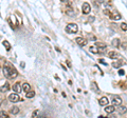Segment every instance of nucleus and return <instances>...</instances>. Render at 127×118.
I'll return each mask as SVG.
<instances>
[{"mask_svg":"<svg viewBox=\"0 0 127 118\" xmlns=\"http://www.w3.org/2000/svg\"><path fill=\"white\" fill-rule=\"evenodd\" d=\"M65 31L67 32L68 34H75V33H77V31H79L77 24H75V23H69V24H67Z\"/></svg>","mask_w":127,"mask_h":118,"instance_id":"nucleus-2","label":"nucleus"},{"mask_svg":"<svg viewBox=\"0 0 127 118\" xmlns=\"http://www.w3.org/2000/svg\"><path fill=\"white\" fill-rule=\"evenodd\" d=\"M82 11H83V13H84V14H89L90 13V11H91V6H90V4L88 3V2L83 3Z\"/></svg>","mask_w":127,"mask_h":118,"instance_id":"nucleus-4","label":"nucleus"},{"mask_svg":"<svg viewBox=\"0 0 127 118\" xmlns=\"http://www.w3.org/2000/svg\"><path fill=\"white\" fill-rule=\"evenodd\" d=\"M121 29L123 30V31H127V24L126 23H122L121 24Z\"/></svg>","mask_w":127,"mask_h":118,"instance_id":"nucleus-26","label":"nucleus"},{"mask_svg":"<svg viewBox=\"0 0 127 118\" xmlns=\"http://www.w3.org/2000/svg\"><path fill=\"white\" fill-rule=\"evenodd\" d=\"M66 13H67V15H69V16H74V12H73L72 7L70 6L69 2H68V6H67V11H66Z\"/></svg>","mask_w":127,"mask_h":118,"instance_id":"nucleus-14","label":"nucleus"},{"mask_svg":"<svg viewBox=\"0 0 127 118\" xmlns=\"http://www.w3.org/2000/svg\"><path fill=\"white\" fill-rule=\"evenodd\" d=\"M108 56H109V58H111V59H118V58H120L119 53H116V52H114V51L109 52V53H108Z\"/></svg>","mask_w":127,"mask_h":118,"instance_id":"nucleus-11","label":"nucleus"},{"mask_svg":"<svg viewBox=\"0 0 127 118\" xmlns=\"http://www.w3.org/2000/svg\"><path fill=\"white\" fill-rule=\"evenodd\" d=\"M9 90H10V83L9 82H5V83H4V85L0 87V92H2V93L8 92Z\"/></svg>","mask_w":127,"mask_h":118,"instance_id":"nucleus-10","label":"nucleus"},{"mask_svg":"<svg viewBox=\"0 0 127 118\" xmlns=\"http://www.w3.org/2000/svg\"><path fill=\"white\" fill-rule=\"evenodd\" d=\"M75 41H76V43L79 44V46H85V45H87V43H88V41L85 38H83V37H77V38L75 39Z\"/></svg>","mask_w":127,"mask_h":118,"instance_id":"nucleus-5","label":"nucleus"},{"mask_svg":"<svg viewBox=\"0 0 127 118\" xmlns=\"http://www.w3.org/2000/svg\"><path fill=\"white\" fill-rule=\"evenodd\" d=\"M91 88L94 91V92H96V93H99V92H100L99 88L96 87V83H95V82H92V83H91Z\"/></svg>","mask_w":127,"mask_h":118,"instance_id":"nucleus-23","label":"nucleus"},{"mask_svg":"<svg viewBox=\"0 0 127 118\" xmlns=\"http://www.w3.org/2000/svg\"><path fill=\"white\" fill-rule=\"evenodd\" d=\"M102 3H104V0H94V4H95V5H96L97 7L101 5Z\"/></svg>","mask_w":127,"mask_h":118,"instance_id":"nucleus-25","label":"nucleus"},{"mask_svg":"<svg viewBox=\"0 0 127 118\" xmlns=\"http://www.w3.org/2000/svg\"><path fill=\"white\" fill-rule=\"evenodd\" d=\"M9 100L11 102L15 103V102H18V101H22V98H20V96L18 95V93H13L9 96Z\"/></svg>","mask_w":127,"mask_h":118,"instance_id":"nucleus-3","label":"nucleus"},{"mask_svg":"<svg viewBox=\"0 0 127 118\" xmlns=\"http://www.w3.org/2000/svg\"><path fill=\"white\" fill-rule=\"evenodd\" d=\"M121 65H122V61H121V60L116 61V62L112 63V66H113V68H116V69H119Z\"/></svg>","mask_w":127,"mask_h":118,"instance_id":"nucleus-21","label":"nucleus"},{"mask_svg":"<svg viewBox=\"0 0 127 118\" xmlns=\"http://www.w3.org/2000/svg\"><path fill=\"white\" fill-rule=\"evenodd\" d=\"M2 44H3V46L5 48V50H6V51H10V50H11V44L9 43V41L4 40L3 42H2Z\"/></svg>","mask_w":127,"mask_h":118,"instance_id":"nucleus-19","label":"nucleus"},{"mask_svg":"<svg viewBox=\"0 0 127 118\" xmlns=\"http://www.w3.org/2000/svg\"><path fill=\"white\" fill-rule=\"evenodd\" d=\"M63 2H65V3H68V2H69V0H62Z\"/></svg>","mask_w":127,"mask_h":118,"instance_id":"nucleus-32","label":"nucleus"},{"mask_svg":"<svg viewBox=\"0 0 127 118\" xmlns=\"http://www.w3.org/2000/svg\"><path fill=\"white\" fill-rule=\"evenodd\" d=\"M111 44L114 46V48H119V46H120V39L119 38H114L113 40H112Z\"/></svg>","mask_w":127,"mask_h":118,"instance_id":"nucleus-16","label":"nucleus"},{"mask_svg":"<svg viewBox=\"0 0 127 118\" xmlns=\"http://www.w3.org/2000/svg\"><path fill=\"white\" fill-rule=\"evenodd\" d=\"M34 96H35V92H33V91H28L26 92V98H33Z\"/></svg>","mask_w":127,"mask_h":118,"instance_id":"nucleus-22","label":"nucleus"},{"mask_svg":"<svg viewBox=\"0 0 127 118\" xmlns=\"http://www.w3.org/2000/svg\"><path fill=\"white\" fill-rule=\"evenodd\" d=\"M95 46L99 49L97 51H99L100 53H103V52L106 50V48H107L106 43H103V42H96V43H95Z\"/></svg>","mask_w":127,"mask_h":118,"instance_id":"nucleus-7","label":"nucleus"},{"mask_svg":"<svg viewBox=\"0 0 127 118\" xmlns=\"http://www.w3.org/2000/svg\"><path fill=\"white\" fill-rule=\"evenodd\" d=\"M109 17H110L111 19H113V20H120V19H121V15H120V14H116V15L110 14V16H109Z\"/></svg>","mask_w":127,"mask_h":118,"instance_id":"nucleus-17","label":"nucleus"},{"mask_svg":"<svg viewBox=\"0 0 127 118\" xmlns=\"http://www.w3.org/2000/svg\"><path fill=\"white\" fill-rule=\"evenodd\" d=\"M116 111H118V113H119V114H125V113L127 112V108L126 107H124V105H123V107H122V105L121 104H120L119 105V108H118V109H116Z\"/></svg>","mask_w":127,"mask_h":118,"instance_id":"nucleus-13","label":"nucleus"},{"mask_svg":"<svg viewBox=\"0 0 127 118\" xmlns=\"http://www.w3.org/2000/svg\"><path fill=\"white\" fill-rule=\"evenodd\" d=\"M10 112H11V114H13V115L18 114V113H19V108L18 107H12L11 110H10Z\"/></svg>","mask_w":127,"mask_h":118,"instance_id":"nucleus-15","label":"nucleus"},{"mask_svg":"<svg viewBox=\"0 0 127 118\" xmlns=\"http://www.w3.org/2000/svg\"><path fill=\"white\" fill-rule=\"evenodd\" d=\"M119 74H120V75H124V71L123 70H120L119 71Z\"/></svg>","mask_w":127,"mask_h":118,"instance_id":"nucleus-29","label":"nucleus"},{"mask_svg":"<svg viewBox=\"0 0 127 118\" xmlns=\"http://www.w3.org/2000/svg\"><path fill=\"white\" fill-rule=\"evenodd\" d=\"M31 90V88H30V84L29 83H23L22 84V91L23 92H28V91H30Z\"/></svg>","mask_w":127,"mask_h":118,"instance_id":"nucleus-18","label":"nucleus"},{"mask_svg":"<svg viewBox=\"0 0 127 118\" xmlns=\"http://www.w3.org/2000/svg\"><path fill=\"white\" fill-rule=\"evenodd\" d=\"M2 72H3L4 76H5L8 79H14L18 76V72L13 65H11L10 63H5L3 65V69H2Z\"/></svg>","mask_w":127,"mask_h":118,"instance_id":"nucleus-1","label":"nucleus"},{"mask_svg":"<svg viewBox=\"0 0 127 118\" xmlns=\"http://www.w3.org/2000/svg\"><path fill=\"white\" fill-rule=\"evenodd\" d=\"M93 20H94V18H93V17H91V18L89 19V21H90V22H92V21H93Z\"/></svg>","mask_w":127,"mask_h":118,"instance_id":"nucleus-31","label":"nucleus"},{"mask_svg":"<svg viewBox=\"0 0 127 118\" xmlns=\"http://www.w3.org/2000/svg\"><path fill=\"white\" fill-rule=\"evenodd\" d=\"M96 46L95 45H92V46H90V52H92V53H94V54H96V53H99V51L96 50Z\"/></svg>","mask_w":127,"mask_h":118,"instance_id":"nucleus-24","label":"nucleus"},{"mask_svg":"<svg viewBox=\"0 0 127 118\" xmlns=\"http://www.w3.org/2000/svg\"><path fill=\"white\" fill-rule=\"evenodd\" d=\"M108 102H109V100H108V98H107V97H102L101 99L99 100V103L101 105H103V107H105V105L108 104Z\"/></svg>","mask_w":127,"mask_h":118,"instance_id":"nucleus-12","label":"nucleus"},{"mask_svg":"<svg viewBox=\"0 0 127 118\" xmlns=\"http://www.w3.org/2000/svg\"><path fill=\"white\" fill-rule=\"evenodd\" d=\"M112 104L113 105H120L122 103V98L120 97V96H118V95H114L113 97H112Z\"/></svg>","mask_w":127,"mask_h":118,"instance_id":"nucleus-6","label":"nucleus"},{"mask_svg":"<svg viewBox=\"0 0 127 118\" xmlns=\"http://www.w3.org/2000/svg\"><path fill=\"white\" fill-rule=\"evenodd\" d=\"M38 114H39V111L36 110V111H34V112H33V115H32V116H33V117H36Z\"/></svg>","mask_w":127,"mask_h":118,"instance_id":"nucleus-27","label":"nucleus"},{"mask_svg":"<svg viewBox=\"0 0 127 118\" xmlns=\"http://www.w3.org/2000/svg\"><path fill=\"white\" fill-rule=\"evenodd\" d=\"M105 112L106 113H108V114H111V113H113L114 112V110H116V108H114V105L112 104V105H105Z\"/></svg>","mask_w":127,"mask_h":118,"instance_id":"nucleus-9","label":"nucleus"},{"mask_svg":"<svg viewBox=\"0 0 127 118\" xmlns=\"http://www.w3.org/2000/svg\"><path fill=\"white\" fill-rule=\"evenodd\" d=\"M21 88H22V87H21L20 82H16L15 84L13 85V91H14V92H16V93H20Z\"/></svg>","mask_w":127,"mask_h":118,"instance_id":"nucleus-8","label":"nucleus"},{"mask_svg":"<svg viewBox=\"0 0 127 118\" xmlns=\"http://www.w3.org/2000/svg\"><path fill=\"white\" fill-rule=\"evenodd\" d=\"M122 48H123V50L127 51V43L126 42H123V44H122Z\"/></svg>","mask_w":127,"mask_h":118,"instance_id":"nucleus-28","label":"nucleus"},{"mask_svg":"<svg viewBox=\"0 0 127 118\" xmlns=\"http://www.w3.org/2000/svg\"><path fill=\"white\" fill-rule=\"evenodd\" d=\"M100 62H101V63H103V64H105V65H107V63H106V62H105V61H104V60H100Z\"/></svg>","mask_w":127,"mask_h":118,"instance_id":"nucleus-30","label":"nucleus"},{"mask_svg":"<svg viewBox=\"0 0 127 118\" xmlns=\"http://www.w3.org/2000/svg\"><path fill=\"white\" fill-rule=\"evenodd\" d=\"M0 118H9V114L5 111H0Z\"/></svg>","mask_w":127,"mask_h":118,"instance_id":"nucleus-20","label":"nucleus"}]
</instances>
